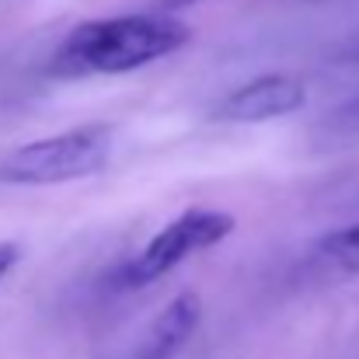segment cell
Instances as JSON below:
<instances>
[{
	"label": "cell",
	"mask_w": 359,
	"mask_h": 359,
	"mask_svg": "<svg viewBox=\"0 0 359 359\" xmlns=\"http://www.w3.org/2000/svg\"><path fill=\"white\" fill-rule=\"evenodd\" d=\"M192 28L164 11L119 14L81 21L56 46V70L63 74H129L189 46Z\"/></svg>",
	"instance_id": "1"
},
{
	"label": "cell",
	"mask_w": 359,
	"mask_h": 359,
	"mask_svg": "<svg viewBox=\"0 0 359 359\" xmlns=\"http://www.w3.org/2000/svg\"><path fill=\"white\" fill-rule=\"evenodd\" d=\"M116 150V129L105 122L74 126L53 136H39L18 143L0 154V182L4 185H67L81 178H95L109 168Z\"/></svg>",
	"instance_id": "2"
},
{
	"label": "cell",
	"mask_w": 359,
	"mask_h": 359,
	"mask_svg": "<svg viewBox=\"0 0 359 359\" xmlns=\"http://www.w3.org/2000/svg\"><path fill=\"white\" fill-rule=\"evenodd\" d=\"M234 217L220 213V210H185L178 220H171L164 231H157L150 244L133 255L119 269V286L122 290H140L147 283H157L161 276H168L175 265H182L189 255L196 251H210L220 241L234 234Z\"/></svg>",
	"instance_id": "3"
},
{
	"label": "cell",
	"mask_w": 359,
	"mask_h": 359,
	"mask_svg": "<svg viewBox=\"0 0 359 359\" xmlns=\"http://www.w3.org/2000/svg\"><path fill=\"white\" fill-rule=\"evenodd\" d=\"M307 102V88L300 77L293 74H262L238 84L217 109L213 119L220 122H241V126H255V122H272L283 116L300 112Z\"/></svg>",
	"instance_id": "4"
},
{
	"label": "cell",
	"mask_w": 359,
	"mask_h": 359,
	"mask_svg": "<svg viewBox=\"0 0 359 359\" xmlns=\"http://www.w3.org/2000/svg\"><path fill=\"white\" fill-rule=\"evenodd\" d=\"M203 321V304L196 293H178L157 318L154 325L147 328L143 342L136 346V356L133 359H175L185 346L189 339L196 335Z\"/></svg>",
	"instance_id": "5"
},
{
	"label": "cell",
	"mask_w": 359,
	"mask_h": 359,
	"mask_svg": "<svg viewBox=\"0 0 359 359\" xmlns=\"http://www.w3.org/2000/svg\"><path fill=\"white\" fill-rule=\"evenodd\" d=\"M318 258L342 276H359V224L339 227L318 241Z\"/></svg>",
	"instance_id": "6"
},
{
	"label": "cell",
	"mask_w": 359,
	"mask_h": 359,
	"mask_svg": "<svg viewBox=\"0 0 359 359\" xmlns=\"http://www.w3.org/2000/svg\"><path fill=\"white\" fill-rule=\"evenodd\" d=\"M18 262H21V244L18 241H0V283Z\"/></svg>",
	"instance_id": "7"
},
{
	"label": "cell",
	"mask_w": 359,
	"mask_h": 359,
	"mask_svg": "<svg viewBox=\"0 0 359 359\" xmlns=\"http://www.w3.org/2000/svg\"><path fill=\"white\" fill-rule=\"evenodd\" d=\"M192 4H203V0H154V11L175 14V11H182V7H192Z\"/></svg>",
	"instance_id": "8"
},
{
	"label": "cell",
	"mask_w": 359,
	"mask_h": 359,
	"mask_svg": "<svg viewBox=\"0 0 359 359\" xmlns=\"http://www.w3.org/2000/svg\"><path fill=\"white\" fill-rule=\"evenodd\" d=\"M339 56H342L339 63H359V35L356 39H349V42L339 49Z\"/></svg>",
	"instance_id": "9"
},
{
	"label": "cell",
	"mask_w": 359,
	"mask_h": 359,
	"mask_svg": "<svg viewBox=\"0 0 359 359\" xmlns=\"http://www.w3.org/2000/svg\"><path fill=\"white\" fill-rule=\"evenodd\" d=\"M346 119L353 122V126H359V95L349 102V109H346Z\"/></svg>",
	"instance_id": "10"
}]
</instances>
